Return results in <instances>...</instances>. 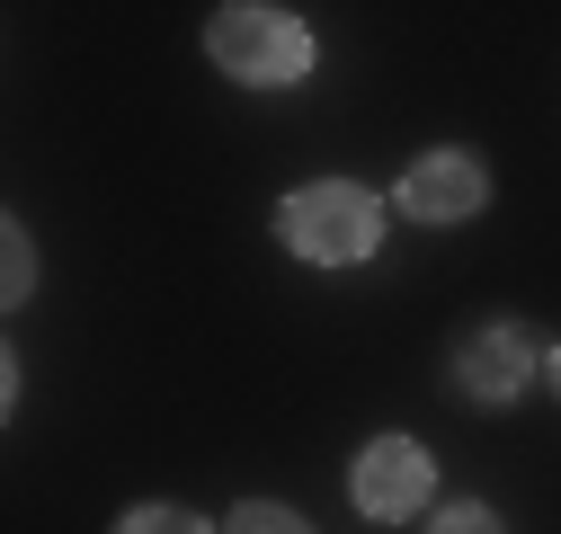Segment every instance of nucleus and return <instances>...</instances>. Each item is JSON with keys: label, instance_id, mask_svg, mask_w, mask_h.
I'll use <instances>...</instances> for the list:
<instances>
[{"label": "nucleus", "instance_id": "20e7f679", "mask_svg": "<svg viewBox=\"0 0 561 534\" xmlns=\"http://www.w3.org/2000/svg\"><path fill=\"white\" fill-rule=\"evenodd\" d=\"M392 206H401L410 223H463V214L490 206V170H481L472 152H428V161H410V170H401Z\"/></svg>", "mask_w": 561, "mask_h": 534}, {"label": "nucleus", "instance_id": "39448f33", "mask_svg": "<svg viewBox=\"0 0 561 534\" xmlns=\"http://www.w3.org/2000/svg\"><path fill=\"white\" fill-rule=\"evenodd\" d=\"M543 374V348H535V329H472V339L455 348V383H463V400H490V410H500V400H517L526 383Z\"/></svg>", "mask_w": 561, "mask_h": 534}, {"label": "nucleus", "instance_id": "9d476101", "mask_svg": "<svg viewBox=\"0 0 561 534\" xmlns=\"http://www.w3.org/2000/svg\"><path fill=\"white\" fill-rule=\"evenodd\" d=\"M543 374H552V400H561V348H552V357H543Z\"/></svg>", "mask_w": 561, "mask_h": 534}, {"label": "nucleus", "instance_id": "6e6552de", "mask_svg": "<svg viewBox=\"0 0 561 534\" xmlns=\"http://www.w3.org/2000/svg\"><path fill=\"white\" fill-rule=\"evenodd\" d=\"M0 294H10V303H27L36 294V241L10 223V258H0Z\"/></svg>", "mask_w": 561, "mask_h": 534}, {"label": "nucleus", "instance_id": "7ed1b4c3", "mask_svg": "<svg viewBox=\"0 0 561 534\" xmlns=\"http://www.w3.org/2000/svg\"><path fill=\"white\" fill-rule=\"evenodd\" d=\"M347 499H357V516L375 525H410V516H428L437 499V463L419 437H375L357 463H347Z\"/></svg>", "mask_w": 561, "mask_h": 534}, {"label": "nucleus", "instance_id": "0eeeda50", "mask_svg": "<svg viewBox=\"0 0 561 534\" xmlns=\"http://www.w3.org/2000/svg\"><path fill=\"white\" fill-rule=\"evenodd\" d=\"M224 534H312L295 508H276V499H250V508H232V525Z\"/></svg>", "mask_w": 561, "mask_h": 534}, {"label": "nucleus", "instance_id": "f257e3e1", "mask_svg": "<svg viewBox=\"0 0 561 534\" xmlns=\"http://www.w3.org/2000/svg\"><path fill=\"white\" fill-rule=\"evenodd\" d=\"M276 232H286V249L312 258V267H357L383 241V196L357 187V178H312V187H295L286 206H276Z\"/></svg>", "mask_w": 561, "mask_h": 534}, {"label": "nucleus", "instance_id": "f03ea898", "mask_svg": "<svg viewBox=\"0 0 561 534\" xmlns=\"http://www.w3.org/2000/svg\"><path fill=\"white\" fill-rule=\"evenodd\" d=\"M205 54L241 90H286L312 72V27L295 10H267V0H232V10L205 19Z\"/></svg>", "mask_w": 561, "mask_h": 534}, {"label": "nucleus", "instance_id": "1a4fd4ad", "mask_svg": "<svg viewBox=\"0 0 561 534\" xmlns=\"http://www.w3.org/2000/svg\"><path fill=\"white\" fill-rule=\"evenodd\" d=\"M428 534H508V525L490 516L481 499H463V508H446V516H428Z\"/></svg>", "mask_w": 561, "mask_h": 534}, {"label": "nucleus", "instance_id": "423d86ee", "mask_svg": "<svg viewBox=\"0 0 561 534\" xmlns=\"http://www.w3.org/2000/svg\"><path fill=\"white\" fill-rule=\"evenodd\" d=\"M116 534H205V516H196V508L152 499V508H125V516H116Z\"/></svg>", "mask_w": 561, "mask_h": 534}]
</instances>
